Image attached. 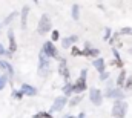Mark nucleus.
<instances>
[{"label": "nucleus", "mask_w": 132, "mask_h": 118, "mask_svg": "<svg viewBox=\"0 0 132 118\" xmlns=\"http://www.w3.org/2000/svg\"><path fill=\"white\" fill-rule=\"evenodd\" d=\"M126 109H128V104L125 101H117L112 107V115L115 118H123L126 114Z\"/></svg>", "instance_id": "nucleus-1"}, {"label": "nucleus", "mask_w": 132, "mask_h": 118, "mask_svg": "<svg viewBox=\"0 0 132 118\" xmlns=\"http://www.w3.org/2000/svg\"><path fill=\"white\" fill-rule=\"evenodd\" d=\"M86 72H88V71H81L80 78H78V80L75 81V85L72 86V90H74V92L81 94V92L86 89Z\"/></svg>", "instance_id": "nucleus-2"}, {"label": "nucleus", "mask_w": 132, "mask_h": 118, "mask_svg": "<svg viewBox=\"0 0 132 118\" xmlns=\"http://www.w3.org/2000/svg\"><path fill=\"white\" fill-rule=\"evenodd\" d=\"M49 29H51V20H49V17H48V15H42L37 31H38L40 34H46Z\"/></svg>", "instance_id": "nucleus-3"}, {"label": "nucleus", "mask_w": 132, "mask_h": 118, "mask_svg": "<svg viewBox=\"0 0 132 118\" xmlns=\"http://www.w3.org/2000/svg\"><path fill=\"white\" fill-rule=\"evenodd\" d=\"M43 54L48 55V57H55L57 55V51H55V46L51 43V41H46L43 45Z\"/></svg>", "instance_id": "nucleus-4"}, {"label": "nucleus", "mask_w": 132, "mask_h": 118, "mask_svg": "<svg viewBox=\"0 0 132 118\" xmlns=\"http://www.w3.org/2000/svg\"><path fill=\"white\" fill-rule=\"evenodd\" d=\"M89 98H91V101H92L95 106H100V103H101V92H100L98 89H91Z\"/></svg>", "instance_id": "nucleus-5"}, {"label": "nucleus", "mask_w": 132, "mask_h": 118, "mask_svg": "<svg viewBox=\"0 0 132 118\" xmlns=\"http://www.w3.org/2000/svg\"><path fill=\"white\" fill-rule=\"evenodd\" d=\"M46 71H48V60H46V55L43 52H40V68H38V72L42 75V74H46Z\"/></svg>", "instance_id": "nucleus-6"}, {"label": "nucleus", "mask_w": 132, "mask_h": 118, "mask_svg": "<svg viewBox=\"0 0 132 118\" xmlns=\"http://www.w3.org/2000/svg\"><path fill=\"white\" fill-rule=\"evenodd\" d=\"M65 103H66V97H59V98L54 101V104H52V111H60V109H63Z\"/></svg>", "instance_id": "nucleus-7"}, {"label": "nucleus", "mask_w": 132, "mask_h": 118, "mask_svg": "<svg viewBox=\"0 0 132 118\" xmlns=\"http://www.w3.org/2000/svg\"><path fill=\"white\" fill-rule=\"evenodd\" d=\"M0 69H3V71H8V74H9V75H12V74H14V69H12V66H11L9 63H6V61H0Z\"/></svg>", "instance_id": "nucleus-8"}, {"label": "nucleus", "mask_w": 132, "mask_h": 118, "mask_svg": "<svg viewBox=\"0 0 132 118\" xmlns=\"http://www.w3.org/2000/svg\"><path fill=\"white\" fill-rule=\"evenodd\" d=\"M94 66H95V68L98 69V72H101V74L104 72V61H103L101 58L94 60Z\"/></svg>", "instance_id": "nucleus-9"}, {"label": "nucleus", "mask_w": 132, "mask_h": 118, "mask_svg": "<svg viewBox=\"0 0 132 118\" xmlns=\"http://www.w3.org/2000/svg\"><path fill=\"white\" fill-rule=\"evenodd\" d=\"M22 94H26V95H34V94H35V89H34L32 86L23 85V86H22Z\"/></svg>", "instance_id": "nucleus-10"}, {"label": "nucleus", "mask_w": 132, "mask_h": 118, "mask_svg": "<svg viewBox=\"0 0 132 118\" xmlns=\"http://www.w3.org/2000/svg\"><path fill=\"white\" fill-rule=\"evenodd\" d=\"M8 35H9V45H11V48H9V49H11V51H15V49H17V46H15V40H14V34H12V31H9V34H8Z\"/></svg>", "instance_id": "nucleus-11"}, {"label": "nucleus", "mask_w": 132, "mask_h": 118, "mask_svg": "<svg viewBox=\"0 0 132 118\" xmlns=\"http://www.w3.org/2000/svg\"><path fill=\"white\" fill-rule=\"evenodd\" d=\"M59 71H60V74H62L63 77H68V75H69V72H68V68H66L65 61H62V63H60V66H59Z\"/></svg>", "instance_id": "nucleus-12"}, {"label": "nucleus", "mask_w": 132, "mask_h": 118, "mask_svg": "<svg viewBox=\"0 0 132 118\" xmlns=\"http://www.w3.org/2000/svg\"><path fill=\"white\" fill-rule=\"evenodd\" d=\"M26 15H28V6H25L23 11H22V26L23 28L26 26Z\"/></svg>", "instance_id": "nucleus-13"}, {"label": "nucleus", "mask_w": 132, "mask_h": 118, "mask_svg": "<svg viewBox=\"0 0 132 118\" xmlns=\"http://www.w3.org/2000/svg\"><path fill=\"white\" fill-rule=\"evenodd\" d=\"M125 78H126V71H121V72H120V77H118V80H117V85H118V86H123V85H125Z\"/></svg>", "instance_id": "nucleus-14"}, {"label": "nucleus", "mask_w": 132, "mask_h": 118, "mask_svg": "<svg viewBox=\"0 0 132 118\" xmlns=\"http://www.w3.org/2000/svg\"><path fill=\"white\" fill-rule=\"evenodd\" d=\"M75 40H77L75 35H72V37H69V38H65V40H63V46H65V48H69V45H71L72 41H75Z\"/></svg>", "instance_id": "nucleus-15"}, {"label": "nucleus", "mask_w": 132, "mask_h": 118, "mask_svg": "<svg viewBox=\"0 0 132 118\" xmlns=\"http://www.w3.org/2000/svg\"><path fill=\"white\" fill-rule=\"evenodd\" d=\"M108 95L115 97V98H121V97H123V94H121L120 90H109V92H108Z\"/></svg>", "instance_id": "nucleus-16"}, {"label": "nucleus", "mask_w": 132, "mask_h": 118, "mask_svg": "<svg viewBox=\"0 0 132 118\" xmlns=\"http://www.w3.org/2000/svg\"><path fill=\"white\" fill-rule=\"evenodd\" d=\"M72 17H74V20H78V6L77 5L72 6Z\"/></svg>", "instance_id": "nucleus-17"}, {"label": "nucleus", "mask_w": 132, "mask_h": 118, "mask_svg": "<svg viewBox=\"0 0 132 118\" xmlns=\"http://www.w3.org/2000/svg\"><path fill=\"white\" fill-rule=\"evenodd\" d=\"M114 55H115V60H117L114 64H117V66H120V68H121V66H123V63H121V60H120V55H118V52H117L115 49H114Z\"/></svg>", "instance_id": "nucleus-18"}, {"label": "nucleus", "mask_w": 132, "mask_h": 118, "mask_svg": "<svg viewBox=\"0 0 132 118\" xmlns=\"http://www.w3.org/2000/svg\"><path fill=\"white\" fill-rule=\"evenodd\" d=\"M63 90H65L66 97H68V95H69V94H71V90H72V86H71V85H69V83H68V85H66L65 88H63Z\"/></svg>", "instance_id": "nucleus-19"}, {"label": "nucleus", "mask_w": 132, "mask_h": 118, "mask_svg": "<svg viewBox=\"0 0 132 118\" xmlns=\"http://www.w3.org/2000/svg\"><path fill=\"white\" fill-rule=\"evenodd\" d=\"M5 83H6V77L5 75H0V89L5 88Z\"/></svg>", "instance_id": "nucleus-20"}, {"label": "nucleus", "mask_w": 132, "mask_h": 118, "mask_svg": "<svg viewBox=\"0 0 132 118\" xmlns=\"http://www.w3.org/2000/svg\"><path fill=\"white\" fill-rule=\"evenodd\" d=\"M123 86H126L128 89H131V88H132V77H129V78L125 81V85H123Z\"/></svg>", "instance_id": "nucleus-21"}, {"label": "nucleus", "mask_w": 132, "mask_h": 118, "mask_svg": "<svg viewBox=\"0 0 132 118\" xmlns=\"http://www.w3.org/2000/svg\"><path fill=\"white\" fill-rule=\"evenodd\" d=\"M35 118H51V115H49V114L42 112V114H37V115H35Z\"/></svg>", "instance_id": "nucleus-22"}, {"label": "nucleus", "mask_w": 132, "mask_h": 118, "mask_svg": "<svg viewBox=\"0 0 132 118\" xmlns=\"http://www.w3.org/2000/svg\"><path fill=\"white\" fill-rule=\"evenodd\" d=\"M121 34H132V29L131 28H125V29H121Z\"/></svg>", "instance_id": "nucleus-23"}, {"label": "nucleus", "mask_w": 132, "mask_h": 118, "mask_svg": "<svg viewBox=\"0 0 132 118\" xmlns=\"http://www.w3.org/2000/svg\"><path fill=\"white\" fill-rule=\"evenodd\" d=\"M80 54H81V52H80L77 48H72V55H80Z\"/></svg>", "instance_id": "nucleus-24"}, {"label": "nucleus", "mask_w": 132, "mask_h": 118, "mask_svg": "<svg viewBox=\"0 0 132 118\" xmlns=\"http://www.w3.org/2000/svg\"><path fill=\"white\" fill-rule=\"evenodd\" d=\"M59 38V31H54L52 32V40H57Z\"/></svg>", "instance_id": "nucleus-25"}, {"label": "nucleus", "mask_w": 132, "mask_h": 118, "mask_svg": "<svg viewBox=\"0 0 132 118\" xmlns=\"http://www.w3.org/2000/svg\"><path fill=\"white\" fill-rule=\"evenodd\" d=\"M108 75H109L108 72H103V74H100V78H101V80H104V78H108Z\"/></svg>", "instance_id": "nucleus-26"}, {"label": "nucleus", "mask_w": 132, "mask_h": 118, "mask_svg": "<svg viewBox=\"0 0 132 118\" xmlns=\"http://www.w3.org/2000/svg\"><path fill=\"white\" fill-rule=\"evenodd\" d=\"M12 95H14L15 98H22V95H23V94H22V92H14Z\"/></svg>", "instance_id": "nucleus-27"}, {"label": "nucleus", "mask_w": 132, "mask_h": 118, "mask_svg": "<svg viewBox=\"0 0 132 118\" xmlns=\"http://www.w3.org/2000/svg\"><path fill=\"white\" fill-rule=\"evenodd\" d=\"M0 54H2V55H6V54H8V52L5 51V48H3L2 45H0Z\"/></svg>", "instance_id": "nucleus-28"}, {"label": "nucleus", "mask_w": 132, "mask_h": 118, "mask_svg": "<svg viewBox=\"0 0 132 118\" xmlns=\"http://www.w3.org/2000/svg\"><path fill=\"white\" fill-rule=\"evenodd\" d=\"M78 118H85V114H80V117Z\"/></svg>", "instance_id": "nucleus-29"}, {"label": "nucleus", "mask_w": 132, "mask_h": 118, "mask_svg": "<svg viewBox=\"0 0 132 118\" xmlns=\"http://www.w3.org/2000/svg\"><path fill=\"white\" fill-rule=\"evenodd\" d=\"M63 118H71V117H63Z\"/></svg>", "instance_id": "nucleus-30"}]
</instances>
